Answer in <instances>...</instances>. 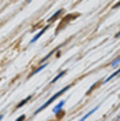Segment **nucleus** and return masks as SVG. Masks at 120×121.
Instances as JSON below:
<instances>
[{"label":"nucleus","mask_w":120,"mask_h":121,"mask_svg":"<svg viewBox=\"0 0 120 121\" xmlns=\"http://www.w3.org/2000/svg\"><path fill=\"white\" fill-rule=\"evenodd\" d=\"M66 90H69V85H68L66 88H62V90H61L60 92H58V94H55V95H54L53 98L50 99V100H47V102H46L44 105L42 106V107H39V109H37V112H36V113H39V112H42V110H43V109H44V107H47V106L50 105V103H53L54 100H55V99H57V98H58V96H60V95H62V94H64V92H66Z\"/></svg>","instance_id":"f257e3e1"},{"label":"nucleus","mask_w":120,"mask_h":121,"mask_svg":"<svg viewBox=\"0 0 120 121\" xmlns=\"http://www.w3.org/2000/svg\"><path fill=\"white\" fill-rule=\"evenodd\" d=\"M46 29H47V28H44V29H42V30H40V32H39L37 35H36L35 37L32 39V41H30V43H33V41H36V40H37V39L40 37V36H42V35H43V33H44V32H46Z\"/></svg>","instance_id":"f03ea898"},{"label":"nucleus","mask_w":120,"mask_h":121,"mask_svg":"<svg viewBox=\"0 0 120 121\" xmlns=\"http://www.w3.org/2000/svg\"><path fill=\"white\" fill-rule=\"evenodd\" d=\"M64 103H65V102H64V100H61V102H60V105H58V106H55V107H54V113H57V112H60V110H61V107L64 106Z\"/></svg>","instance_id":"7ed1b4c3"},{"label":"nucleus","mask_w":120,"mask_h":121,"mask_svg":"<svg viewBox=\"0 0 120 121\" xmlns=\"http://www.w3.org/2000/svg\"><path fill=\"white\" fill-rule=\"evenodd\" d=\"M61 13H62V10H60V11H58V13H57V14H55V15H53V17L50 18V21H54L55 18H58V17H60V15H61Z\"/></svg>","instance_id":"20e7f679"},{"label":"nucleus","mask_w":120,"mask_h":121,"mask_svg":"<svg viewBox=\"0 0 120 121\" xmlns=\"http://www.w3.org/2000/svg\"><path fill=\"white\" fill-rule=\"evenodd\" d=\"M119 62H120V56H119V58H117V59H115V60H113V62H112V68H115V66H116V65H117Z\"/></svg>","instance_id":"39448f33"},{"label":"nucleus","mask_w":120,"mask_h":121,"mask_svg":"<svg viewBox=\"0 0 120 121\" xmlns=\"http://www.w3.org/2000/svg\"><path fill=\"white\" fill-rule=\"evenodd\" d=\"M64 74H65V72H62V73H60V74H58V76H57V77H55V78H54V80H53V83H55V81H57V80L60 78L61 76H64Z\"/></svg>","instance_id":"423d86ee"},{"label":"nucleus","mask_w":120,"mask_h":121,"mask_svg":"<svg viewBox=\"0 0 120 121\" xmlns=\"http://www.w3.org/2000/svg\"><path fill=\"white\" fill-rule=\"evenodd\" d=\"M117 7H120V1L117 3V4H115V7H113V8H117Z\"/></svg>","instance_id":"0eeeda50"}]
</instances>
